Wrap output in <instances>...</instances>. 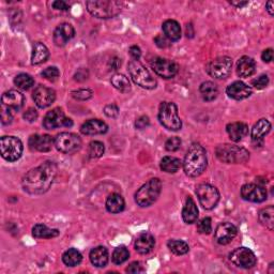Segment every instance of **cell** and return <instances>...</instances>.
<instances>
[{
	"label": "cell",
	"instance_id": "cell-1",
	"mask_svg": "<svg viewBox=\"0 0 274 274\" xmlns=\"http://www.w3.org/2000/svg\"><path fill=\"white\" fill-rule=\"evenodd\" d=\"M58 167L52 161L29 171L22 180L23 189L30 195H41L50 190L57 175Z\"/></svg>",
	"mask_w": 274,
	"mask_h": 274
},
{
	"label": "cell",
	"instance_id": "cell-2",
	"mask_svg": "<svg viewBox=\"0 0 274 274\" xmlns=\"http://www.w3.org/2000/svg\"><path fill=\"white\" fill-rule=\"evenodd\" d=\"M208 165L207 152L199 144H192L183 161V169L187 176L196 178L203 174Z\"/></svg>",
	"mask_w": 274,
	"mask_h": 274
},
{
	"label": "cell",
	"instance_id": "cell-3",
	"mask_svg": "<svg viewBox=\"0 0 274 274\" xmlns=\"http://www.w3.org/2000/svg\"><path fill=\"white\" fill-rule=\"evenodd\" d=\"M87 10L96 19L107 20L117 16L122 10L123 4L115 0H90L86 3Z\"/></svg>",
	"mask_w": 274,
	"mask_h": 274
},
{
	"label": "cell",
	"instance_id": "cell-4",
	"mask_svg": "<svg viewBox=\"0 0 274 274\" xmlns=\"http://www.w3.org/2000/svg\"><path fill=\"white\" fill-rule=\"evenodd\" d=\"M215 155L221 162L226 164L245 163L249 159V152L245 148L230 144L219 145L215 149Z\"/></svg>",
	"mask_w": 274,
	"mask_h": 274
},
{
	"label": "cell",
	"instance_id": "cell-5",
	"mask_svg": "<svg viewBox=\"0 0 274 274\" xmlns=\"http://www.w3.org/2000/svg\"><path fill=\"white\" fill-rule=\"evenodd\" d=\"M162 191V182L159 178L150 179L135 193V201L141 207H149L155 204Z\"/></svg>",
	"mask_w": 274,
	"mask_h": 274
},
{
	"label": "cell",
	"instance_id": "cell-6",
	"mask_svg": "<svg viewBox=\"0 0 274 274\" xmlns=\"http://www.w3.org/2000/svg\"><path fill=\"white\" fill-rule=\"evenodd\" d=\"M159 120L161 124L169 131H179L182 122L178 115V107L173 102H162L159 108Z\"/></svg>",
	"mask_w": 274,
	"mask_h": 274
},
{
	"label": "cell",
	"instance_id": "cell-7",
	"mask_svg": "<svg viewBox=\"0 0 274 274\" xmlns=\"http://www.w3.org/2000/svg\"><path fill=\"white\" fill-rule=\"evenodd\" d=\"M127 70H128V73H130V76L133 79V82L136 85H139L142 88H145V89H149V90L155 89V88L157 87L158 85L157 80L152 77L150 72L145 68L140 61L132 60L128 62Z\"/></svg>",
	"mask_w": 274,
	"mask_h": 274
},
{
	"label": "cell",
	"instance_id": "cell-8",
	"mask_svg": "<svg viewBox=\"0 0 274 274\" xmlns=\"http://www.w3.org/2000/svg\"><path fill=\"white\" fill-rule=\"evenodd\" d=\"M23 143L15 136H4L0 140V152L2 157L9 162H15L23 155Z\"/></svg>",
	"mask_w": 274,
	"mask_h": 274
},
{
	"label": "cell",
	"instance_id": "cell-9",
	"mask_svg": "<svg viewBox=\"0 0 274 274\" xmlns=\"http://www.w3.org/2000/svg\"><path fill=\"white\" fill-rule=\"evenodd\" d=\"M196 195L200 205L206 210H212L220 201V193L213 185L201 183L196 188Z\"/></svg>",
	"mask_w": 274,
	"mask_h": 274
},
{
	"label": "cell",
	"instance_id": "cell-10",
	"mask_svg": "<svg viewBox=\"0 0 274 274\" xmlns=\"http://www.w3.org/2000/svg\"><path fill=\"white\" fill-rule=\"evenodd\" d=\"M55 147L62 153L71 155V153L79 151L82 148V140L74 133L63 132L58 134L55 139Z\"/></svg>",
	"mask_w": 274,
	"mask_h": 274
},
{
	"label": "cell",
	"instance_id": "cell-11",
	"mask_svg": "<svg viewBox=\"0 0 274 274\" xmlns=\"http://www.w3.org/2000/svg\"><path fill=\"white\" fill-rule=\"evenodd\" d=\"M232 60L227 56L215 58L209 62L206 67L207 73L215 79L226 78L231 72Z\"/></svg>",
	"mask_w": 274,
	"mask_h": 274
},
{
	"label": "cell",
	"instance_id": "cell-12",
	"mask_svg": "<svg viewBox=\"0 0 274 274\" xmlns=\"http://www.w3.org/2000/svg\"><path fill=\"white\" fill-rule=\"evenodd\" d=\"M230 261L242 269H251L256 265L257 258L253 251L247 247H238L229 254Z\"/></svg>",
	"mask_w": 274,
	"mask_h": 274
},
{
	"label": "cell",
	"instance_id": "cell-13",
	"mask_svg": "<svg viewBox=\"0 0 274 274\" xmlns=\"http://www.w3.org/2000/svg\"><path fill=\"white\" fill-rule=\"evenodd\" d=\"M73 125L72 119L66 117L60 108H54L48 111L43 119V126L46 130H55L58 127H71Z\"/></svg>",
	"mask_w": 274,
	"mask_h": 274
},
{
	"label": "cell",
	"instance_id": "cell-14",
	"mask_svg": "<svg viewBox=\"0 0 274 274\" xmlns=\"http://www.w3.org/2000/svg\"><path fill=\"white\" fill-rule=\"evenodd\" d=\"M151 68L156 73L163 77V78H173L178 73V64H177L175 61L169 60L166 58L162 57H158L155 58L151 62Z\"/></svg>",
	"mask_w": 274,
	"mask_h": 274
},
{
	"label": "cell",
	"instance_id": "cell-15",
	"mask_svg": "<svg viewBox=\"0 0 274 274\" xmlns=\"http://www.w3.org/2000/svg\"><path fill=\"white\" fill-rule=\"evenodd\" d=\"M241 196L244 200L251 201V203H262L267 199L268 194L262 185L247 183L241 189Z\"/></svg>",
	"mask_w": 274,
	"mask_h": 274
},
{
	"label": "cell",
	"instance_id": "cell-16",
	"mask_svg": "<svg viewBox=\"0 0 274 274\" xmlns=\"http://www.w3.org/2000/svg\"><path fill=\"white\" fill-rule=\"evenodd\" d=\"M237 233L238 229L235 225L228 222H225L221 223L219 226L216 227L214 232V239L219 244L226 245L236 238Z\"/></svg>",
	"mask_w": 274,
	"mask_h": 274
},
{
	"label": "cell",
	"instance_id": "cell-17",
	"mask_svg": "<svg viewBox=\"0 0 274 274\" xmlns=\"http://www.w3.org/2000/svg\"><path fill=\"white\" fill-rule=\"evenodd\" d=\"M32 98L36 103V105L40 108H46L51 106L56 100V92L52 88H48L45 86H38L34 93H32Z\"/></svg>",
	"mask_w": 274,
	"mask_h": 274
},
{
	"label": "cell",
	"instance_id": "cell-18",
	"mask_svg": "<svg viewBox=\"0 0 274 274\" xmlns=\"http://www.w3.org/2000/svg\"><path fill=\"white\" fill-rule=\"evenodd\" d=\"M74 36L75 30L73 26L68 23L60 24L54 31V43L57 46H64Z\"/></svg>",
	"mask_w": 274,
	"mask_h": 274
},
{
	"label": "cell",
	"instance_id": "cell-19",
	"mask_svg": "<svg viewBox=\"0 0 274 274\" xmlns=\"http://www.w3.org/2000/svg\"><path fill=\"white\" fill-rule=\"evenodd\" d=\"M252 88L243 82H240V80L233 82L226 89V93L228 94L229 98L238 101L249 98L252 95Z\"/></svg>",
	"mask_w": 274,
	"mask_h": 274
},
{
	"label": "cell",
	"instance_id": "cell-20",
	"mask_svg": "<svg viewBox=\"0 0 274 274\" xmlns=\"http://www.w3.org/2000/svg\"><path fill=\"white\" fill-rule=\"evenodd\" d=\"M2 102L3 106L9 108L10 110L18 111L24 106L25 98H24V95L19 91L9 90L3 94Z\"/></svg>",
	"mask_w": 274,
	"mask_h": 274
},
{
	"label": "cell",
	"instance_id": "cell-21",
	"mask_svg": "<svg viewBox=\"0 0 274 274\" xmlns=\"http://www.w3.org/2000/svg\"><path fill=\"white\" fill-rule=\"evenodd\" d=\"M55 141L52 139L51 135H31L29 139V147L32 150L40 151V152H47L52 150Z\"/></svg>",
	"mask_w": 274,
	"mask_h": 274
},
{
	"label": "cell",
	"instance_id": "cell-22",
	"mask_svg": "<svg viewBox=\"0 0 274 274\" xmlns=\"http://www.w3.org/2000/svg\"><path fill=\"white\" fill-rule=\"evenodd\" d=\"M271 127L272 125L269 120L267 119L258 120L252 128L251 137H252L253 143L255 145H262L263 139L265 137V135L269 134V132L271 131Z\"/></svg>",
	"mask_w": 274,
	"mask_h": 274
},
{
	"label": "cell",
	"instance_id": "cell-23",
	"mask_svg": "<svg viewBox=\"0 0 274 274\" xmlns=\"http://www.w3.org/2000/svg\"><path fill=\"white\" fill-rule=\"evenodd\" d=\"M108 131V125L99 119H91L80 126V132L84 135H100Z\"/></svg>",
	"mask_w": 274,
	"mask_h": 274
},
{
	"label": "cell",
	"instance_id": "cell-24",
	"mask_svg": "<svg viewBox=\"0 0 274 274\" xmlns=\"http://www.w3.org/2000/svg\"><path fill=\"white\" fill-rule=\"evenodd\" d=\"M155 244L156 240L153 238V236L148 232H144L137 237L135 241V249L137 253L146 255L152 251V248L155 247Z\"/></svg>",
	"mask_w": 274,
	"mask_h": 274
},
{
	"label": "cell",
	"instance_id": "cell-25",
	"mask_svg": "<svg viewBox=\"0 0 274 274\" xmlns=\"http://www.w3.org/2000/svg\"><path fill=\"white\" fill-rule=\"evenodd\" d=\"M256 71L255 60L248 56L241 57L237 63V74L240 77L252 76Z\"/></svg>",
	"mask_w": 274,
	"mask_h": 274
},
{
	"label": "cell",
	"instance_id": "cell-26",
	"mask_svg": "<svg viewBox=\"0 0 274 274\" xmlns=\"http://www.w3.org/2000/svg\"><path fill=\"white\" fill-rule=\"evenodd\" d=\"M226 131L229 136V139L238 143L241 140H243V137H245L248 133V126L244 122H232L227 124L226 126Z\"/></svg>",
	"mask_w": 274,
	"mask_h": 274
},
{
	"label": "cell",
	"instance_id": "cell-27",
	"mask_svg": "<svg viewBox=\"0 0 274 274\" xmlns=\"http://www.w3.org/2000/svg\"><path fill=\"white\" fill-rule=\"evenodd\" d=\"M108 251L104 246H96L91 249L89 254L90 261L98 268H103L108 263Z\"/></svg>",
	"mask_w": 274,
	"mask_h": 274
},
{
	"label": "cell",
	"instance_id": "cell-28",
	"mask_svg": "<svg viewBox=\"0 0 274 274\" xmlns=\"http://www.w3.org/2000/svg\"><path fill=\"white\" fill-rule=\"evenodd\" d=\"M182 219L187 224L195 223L198 219V208L192 197H188L182 210Z\"/></svg>",
	"mask_w": 274,
	"mask_h": 274
},
{
	"label": "cell",
	"instance_id": "cell-29",
	"mask_svg": "<svg viewBox=\"0 0 274 274\" xmlns=\"http://www.w3.org/2000/svg\"><path fill=\"white\" fill-rule=\"evenodd\" d=\"M162 28H163L165 37L169 40V41H173V42L178 41V40L181 38V27L178 22H176L174 20H168L164 22Z\"/></svg>",
	"mask_w": 274,
	"mask_h": 274
},
{
	"label": "cell",
	"instance_id": "cell-30",
	"mask_svg": "<svg viewBox=\"0 0 274 274\" xmlns=\"http://www.w3.org/2000/svg\"><path fill=\"white\" fill-rule=\"evenodd\" d=\"M106 209L107 211L110 213H120L124 210L125 207V203L123 197L117 194V193H114V194H111L107 197L106 199Z\"/></svg>",
	"mask_w": 274,
	"mask_h": 274
},
{
	"label": "cell",
	"instance_id": "cell-31",
	"mask_svg": "<svg viewBox=\"0 0 274 274\" xmlns=\"http://www.w3.org/2000/svg\"><path fill=\"white\" fill-rule=\"evenodd\" d=\"M48 57H50V52H48V48L46 45H44L41 42H37L34 45V51H32L31 56V63L32 64H41L45 62Z\"/></svg>",
	"mask_w": 274,
	"mask_h": 274
},
{
	"label": "cell",
	"instance_id": "cell-32",
	"mask_svg": "<svg viewBox=\"0 0 274 274\" xmlns=\"http://www.w3.org/2000/svg\"><path fill=\"white\" fill-rule=\"evenodd\" d=\"M59 235L58 229L48 228L46 225L37 224L32 228V236L37 239H52Z\"/></svg>",
	"mask_w": 274,
	"mask_h": 274
},
{
	"label": "cell",
	"instance_id": "cell-33",
	"mask_svg": "<svg viewBox=\"0 0 274 274\" xmlns=\"http://www.w3.org/2000/svg\"><path fill=\"white\" fill-rule=\"evenodd\" d=\"M258 220L262 226L272 231L274 229V207L269 206L261 209L258 214Z\"/></svg>",
	"mask_w": 274,
	"mask_h": 274
},
{
	"label": "cell",
	"instance_id": "cell-34",
	"mask_svg": "<svg viewBox=\"0 0 274 274\" xmlns=\"http://www.w3.org/2000/svg\"><path fill=\"white\" fill-rule=\"evenodd\" d=\"M199 92L205 101L211 102L216 99L217 94H219V89H217V86L214 83L205 82L200 85Z\"/></svg>",
	"mask_w": 274,
	"mask_h": 274
},
{
	"label": "cell",
	"instance_id": "cell-35",
	"mask_svg": "<svg viewBox=\"0 0 274 274\" xmlns=\"http://www.w3.org/2000/svg\"><path fill=\"white\" fill-rule=\"evenodd\" d=\"M83 260V256L79 251L75 248H69L62 255L63 263L68 267H76Z\"/></svg>",
	"mask_w": 274,
	"mask_h": 274
},
{
	"label": "cell",
	"instance_id": "cell-36",
	"mask_svg": "<svg viewBox=\"0 0 274 274\" xmlns=\"http://www.w3.org/2000/svg\"><path fill=\"white\" fill-rule=\"evenodd\" d=\"M181 161L175 157H164L161 161V169L168 174H175L180 169Z\"/></svg>",
	"mask_w": 274,
	"mask_h": 274
},
{
	"label": "cell",
	"instance_id": "cell-37",
	"mask_svg": "<svg viewBox=\"0 0 274 274\" xmlns=\"http://www.w3.org/2000/svg\"><path fill=\"white\" fill-rule=\"evenodd\" d=\"M110 83L120 92L127 93L128 91H131L130 80H128V78L123 74H115L111 77Z\"/></svg>",
	"mask_w": 274,
	"mask_h": 274
},
{
	"label": "cell",
	"instance_id": "cell-38",
	"mask_svg": "<svg viewBox=\"0 0 274 274\" xmlns=\"http://www.w3.org/2000/svg\"><path fill=\"white\" fill-rule=\"evenodd\" d=\"M167 246L175 255H185L190 251L189 244L182 240H169Z\"/></svg>",
	"mask_w": 274,
	"mask_h": 274
},
{
	"label": "cell",
	"instance_id": "cell-39",
	"mask_svg": "<svg viewBox=\"0 0 274 274\" xmlns=\"http://www.w3.org/2000/svg\"><path fill=\"white\" fill-rule=\"evenodd\" d=\"M14 84L18 86V88L22 90H28L30 88L35 85V79L32 78L29 74L26 73H21L16 75L14 78Z\"/></svg>",
	"mask_w": 274,
	"mask_h": 274
},
{
	"label": "cell",
	"instance_id": "cell-40",
	"mask_svg": "<svg viewBox=\"0 0 274 274\" xmlns=\"http://www.w3.org/2000/svg\"><path fill=\"white\" fill-rule=\"evenodd\" d=\"M128 257H130V252H128V249L125 246L121 245L115 248V251L111 256V260L115 264H122L128 259Z\"/></svg>",
	"mask_w": 274,
	"mask_h": 274
},
{
	"label": "cell",
	"instance_id": "cell-41",
	"mask_svg": "<svg viewBox=\"0 0 274 274\" xmlns=\"http://www.w3.org/2000/svg\"><path fill=\"white\" fill-rule=\"evenodd\" d=\"M104 151H105V147H104V144L94 141L89 144V147H88V156L90 159H99L104 155Z\"/></svg>",
	"mask_w": 274,
	"mask_h": 274
},
{
	"label": "cell",
	"instance_id": "cell-42",
	"mask_svg": "<svg viewBox=\"0 0 274 274\" xmlns=\"http://www.w3.org/2000/svg\"><path fill=\"white\" fill-rule=\"evenodd\" d=\"M197 230L203 235H209L212 231V221L210 217H204L197 223Z\"/></svg>",
	"mask_w": 274,
	"mask_h": 274
},
{
	"label": "cell",
	"instance_id": "cell-43",
	"mask_svg": "<svg viewBox=\"0 0 274 274\" xmlns=\"http://www.w3.org/2000/svg\"><path fill=\"white\" fill-rule=\"evenodd\" d=\"M41 74L45 79L50 80V82H55V80L58 79V77L60 75V72L56 67H48L42 72Z\"/></svg>",
	"mask_w": 274,
	"mask_h": 274
},
{
	"label": "cell",
	"instance_id": "cell-44",
	"mask_svg": "<svg viewBox=\"0 0 274 274\" xmlns=\"http://www.w3.org/2000/svg\"><path fill=\"white\" fill-rule=\"evenodd\" d=\"M181 144H182V142L179 137H177V136L171 137V139H168L165 143V149L169 152H175V151L180 149Z\"/></svg>",
	"mask_w": 274,
	"mask_h": 274
},
{
	"label": "cell",
	"instance_id": "cell-45",
	"mask_svg": "<svg viewBox=\"0 0 274 274\" xmlns=\"http://www.w3.org/2000/svg\"><path fill=\"white\" fill-rule=\"evenodd\" d=\"M92 94H93V92L90 89H78V90L72 91V96L79 101L89 100L92 96Z\"/></svg>",
	"mask_w": 274,
	"mask_h": 274
},
{
	"label": "cell",
	"instance_id": "cell-46",
	"mask_svg": "<svg viewBox=\"0 0 274 274\" xmlns=\"http://www.w3.org/2000/svg\"><path fill=\"white\" fill-rule=\"evenodd\" d=\"M251 85L258 90L264 89V88L269 85V77L268 75H260L259 77L253 79Z\"/></svg>",
	"mask_w": 274,
	"mask_h": 274
},
{
	"label": "cell",
	"instance_id": "cell-47",
	"mask_svg": "<svg viewBox=\"0 0 274 274\" xmlns=\"http://www.w3.org/2000/svg\"><path fill=\"white\" fill-rule=\"evenodd\" d=\"M13 120L12 110L7 108L5 106H2V122L3 124H10Z\"/></svg>",
	"mask_w": 274,
	"mask_h": 274
},
{
	"label": "cell",
	"instance_id": "cell-48",
	"mask_svg": "<svg viewBox=\"0 0 274 274\" xmlns=\"http://www.w3.org/2000/svg\"><path fill=\"white\" fill-rule=\"evenodd\" d=\"M104 114L109 118H116L119 114V108L116 104H108L104 107Z\"/></svg>",
	"mask_w": 274,
	"mask_h": 274
},
{
	"label": "cell",
	"instance_id": "cell-49",
	"mask_svg": "<svg viewBox=\"0 0 274 274\" xmlns=\"http://www.w3.org/2000/svg\"><path fill=\"white\" fill-rule=\"evenodd\" d=\"M38 116L39 115H38L37 109L30 107L25 112H24V116L23 117H24V119L27 120L28 122H34V121H36V120L38 119Z\"/></svg>",
	"mask_w": 274,
	"mask_h": 274
},
{
	"label": "cell",
	"instance_id": "cell-50",
	"mask_svg": "<svg viewBox=\"0 0 274 274\" xmlns=\"http://www.w3.org/2000/svg\"><path fill=\"white\" fill-rule=\"evenodd\" d=\"M149 124H150V120H149V117L147 116H142L139 119H136L135 121V126L136 128H139V130H144V128H146Z\"/></svg>",
	"mask_w": 274,
	"mask_h": 274
},
{
	"label": "cell",
	"instance_id": "cell-51",
	"mask_svg": "<svg viewBox=\"0 0 274 274\" xmlns=\"http://www.w3.org/2000/svg\"><path fill=\"white\" fill-rule=\"evenodd\" d=\"M88 77H89V72L84 68L77 70L74 75V79L76 80V82H85Z\"/></svg>",
	"mask_w": 274,
	"mask_h": 274
},
{
	"label": "cell",
	"instance_id": "cell-52",
	"mask_svg": "<svg viewBox=\"0 0 274 274\" xmlns=\"http://www.w3.org/2000/svg\"><path fill=\"white\" fill-rule=\"evenodd\" d=\"M128 53H130V55H131V57L133 58V60H137V61L140 60L141 56H142L141 48L139 46H137V45L131 46L130 50H128Z\"/></svg>",
	"mask_w": 274,
	"mask_h": 274
},
{
	"label": "cell",
	"instance_id": "cell-53",
	"mask_svg": "<svg viewBox=\"0 0 274 274\" xmlns=\"http://www.w3.org/2000/svg\"><path fill=\"white\" fill-rule=\"evenodd\" d=\"M126 272L136 274V273L144 272V269H143V267H142V265H141V263H140V262L135 261V262H132L130 265H128V267L126 268Z\"/></svg>",
	"mask_w": 274,
	"mask_h": 274
},
{
	"label": "cell",
	"instance_id": "cell-54",
	"mask_svg": "<svg viewBox=\"0 0 274 274\" xmlns=\"http://www.w3.org/2000/svg\"><path fill=\"white\" fill-rule=\"evenodd\" d=\"M155 42L161 48H165V47H168L169 45H171V43H169V41H168V39L166 37H163V36L156 37Z\"/></svg>",
	"mask_w": 274,
	"mask_h": 274
},
{
	"label": "cell",
	"instance_id": "cell-55",
	"mask_svg": "<svg viewBox=\"0 0 274 274\" xmlns=\"http://www.w3.org/2000/svg\"><path fill=\"white\" fill-rule=\"evenodd\" d=\"M53 8L56 10H60V11H67L70 6L66 3L63 2V0H57V2H54L53 3Z\"/></svg>",
	"mask_w": 274,
	"mask_h": 274
},
{
	"label": "cell",
	"instance_id": "cell-56",
	"mask_svg": "<svg viewBox=\"0 0 274 274\" xmlns=\"http://www.w3.org/2000/svg\"><path fill=\"white\" fill-rule=\"evenodd\" d=\"M261 59L264 62H271L273 60V50L272 48H268V50H264L261 54Z\"/></svg>",
	"mask_w": 274,
	"mask_h": 274
},
{
	"label": "cell",
	"instance_id": "cell-57",
	"mask_svg": "<svg viewBox=\"0 0 274 274\" xmlns=\"http://www.w3.org/2000/svg\"><path fill=\"white\" fill-rule=\"evenodd\" d=\"M120 67H121V59H119L118 57L111 58L109 61V70L110 71H117Z\"/></svg>",
	"mask_w": 274,
	"mask_h": 274
},
{
	"label": "cell",
	"instance_id": "cell-58",
	"mask_svg": "<svg viewBox=\"0 0 274 274\" xmlns=\"http://www.w3.org/2000/svg\"><path fill=\"white\" fill-rule=\"evenodd\" d=\"M273 6H274L273 2H268V3H267V5H265V9H267L268 13H269L271 16H273V14H274V11H273Z\"/></svg>",
	"mask_w": 274,
	"mask_h": 274
},
{
	"label": "cell",
	"instance_id": "cell-59",
	"mask_svg": "<svg viewBox=\"0 0 274 274\" xmlns=\"http://www.w3.org/2000/svg\"><path fill=\"white\" fill-rule=\"evenodd\" d=\"M231 6H235L237 8H242L248 4V2H229Z\"/></svg>",
	"mask_w": 274,
	"mask_h": 274
},
{
	"label": "cell",
	"instance_id": "cell-60",
	"mask_svg": "<svg viewBox=\"0 0 274 274\" xmlns=\"http://www.w3.org/2000/svg\"><path fill=\"white\" fill-rule=\"evenodd\" d=\"M193 36H194V31H193V26L190 24V25H187V37L192 38Z\"/></svg>",
	"mask_w": 274,
	"mask_h": 274
}]
</instances>
